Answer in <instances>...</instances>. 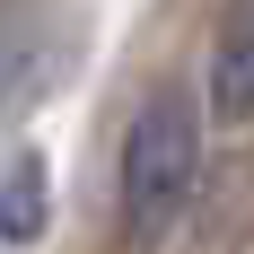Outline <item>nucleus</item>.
I'll return each instance as SVG.
<instances>
[{
  "label": "nucleus",
  "instance_id": "f257e3e1",
  "mask_svg": "<svg viewBox=\"0 0 254 254\" xmlns=\"http://www.w3.org/2000/svg\"><path fill=\"white\" fill-rule=\"evenodd\" d=\"M193 176H202V114L184 88H149L123 131V237L131 246H158L184 219Z\"/></svg>",
  "mask_w": 254,
  "mask_h": 254
},
{
  "label": "nucleus",
  "instance_id": "f03ea898",
  "mask_svg": "<svg viewBox=\"0 0 254 254\" xmlns=\"http://www.w3.org/2000/svg\"><path fill=\"white\" fill-rule=\"evenodd\" d=\"M62 62H70V26L53 18L44 0H0V114L44 97Z\"/></svg>",
  "mask_w": 254,
  "mask_h": 254
},
{
  "label": "nucleus",
  "instance_id": "7ed1b4c3",
  "mask_svg": "<svg viewBox=\"0 0 254 254\" xmlns=\"http://www.w3.org/2000/svg\"><path fill=\"white\" fill-rule=\"evenodd\" d=\"M210 114L219 123L254 114V0L219 9V35H210Z\"/></svg>",
  "mask_w": 254,
  "mask_h": 254
},
{
  "label": "nucleus",
  "instance_id": "20e7f679",
  "mask_svg": "<svg viewBox=\"0 0 254 254\" xmlns=\"http://www.w3.org/2000/svg\"><path fill=\"white\" fill-rule=\"evenodd\" d=\"M0 237L9 246H35L44 237V158H18L0 176Z\"/></svg>",
  "mask_w": 254,
  "mask_h": 254
}]
</instances>
